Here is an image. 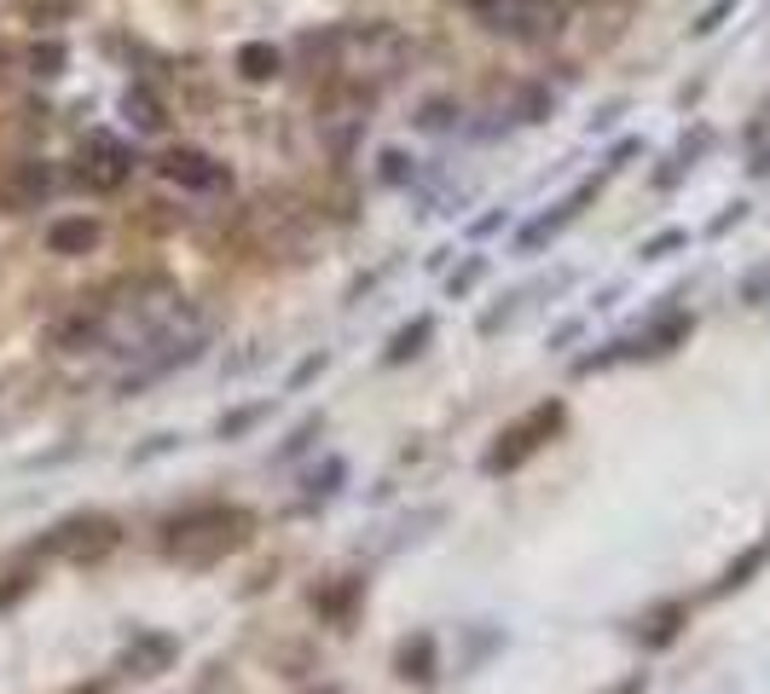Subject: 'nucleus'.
Instances as JSON below:
<instances>
[{
  "label": "nucleus",
  "instance_id": "nucleus-7",
  "mask_svg": "<svg viewBox=\"0 0 770 694\" xmlns=\"http://www.w3.org/2000/svg\"><path fill=\"white\" fill-rule=\"evenodd\" d=\"M284 70V53L273 47V41H243L238 47V76L243 81H273Z\"/></svg>",
  "mask_w": 770,
  "mask_h": 694
},
{
  "label": "nucleus",
  "instance_id": "nucleus-10",
  "mask_svg": "<svg viewBox=\"0 0 770 694\" xmlns=\"http://www.w3.org/2000/svg\"><path fill=\"white\" fill-rule=\"evenodd\" d=\"M30 70H35V76H65V47H58V41H35Z\"/></svg>",
  "mask_w": 770,
  "mask_h": 694
},
{
  "label": "nucleus",
  "instance_id": "nucleus-8",
  "mask_svg": "<svg viewBox=\"0 0 770 694\" xmlns=\"http://www.w3.org/2000/svg\"><path fill=\"white\" fill-rule=\"evenodd\" d=\"M47 169H35V162H24V169H18V180H7V186H0V197H7V209L12 215H24L35 197H47Z\"/></svg>",
  "mask_w": 770,
  "mask_h": 694
},
{
  "label": "nucleus",
  "instance_id": "nucleus-9",
  "mask_svg": "<svg viewBox=\"0 0 770 694\" xmlns=\"http://www.w3.org/2000/svg\"><path fill=\"white\" fill-rule=\"evenodd\" d=\"M122 111H128V122H134L139 134H157V128H162V105H157V99H151L146 88H128V99H122Z\"/></svg>",
  "mask_w": 770,
  "mask_h": 694
},
{
  "label": "nucleus",
  "instance_id": "nucleus-11",
  "mask_svg": "<svg viewBox=\"0 0 770 694\" xmlns=\"http://www.w3.org/2000/svg\"><path fill=\"white\" fill-rule=\"evenodd\" d=\"M81 7V0H24V12L35 18V24H58V18H70Z\"/></svg>",
  "mask_w": 770,
  "mask_h": 694
},
{
  "label": "nucleus",
  "instance_id": "nucleus-3",
  "mask_svg": "<svg viewBox=\"0 0 770 694\" xmlns=\"http://www.w3.org/2000/svg\"><path fill=\"white\" fill-rule=\"evenodd\" d=\"M128 174H134V157H128V146H122L116 134H88V139H81V157H76V180H81V186L116 192Z\"/></svg>",
  "mask_w": 770,
  "mask_h": 694
},
{
  "label": "nucleus",
  "instance_id": "nucleus-5",
  "mask_svg": "<svg viewBox=\"0 0 770 694\" xmlns=\"http://www.w3.org/2000/svg\"><path fill=\"white\" fill-rule=\"evenodd\" d=\"M556 423H562V405H539L533 417H527V423H516L510 435L498 440V452L486 458V469H516L527 452H539V435H551Z\"/></svg>",
  "mask_w": 770,
  "mask_h": 694
},
{
  "label": "nucleus",
  "instance_id": "nucleus-12",
  "mask_svg": "<svg viewBox=\"0 0 770 694\" xmlns=\"http://www.w3.org/2000/svg\"><path fill=\"white\" fill-rule=\"evenodd\" d=\"M423 336H429V319H417L412 331H400V336H394V347H389V359H405V354H417V342H423Z\"/></svg>",
  "mask_w": 770,
  "mask_h": 694
},
{
  "label": "nucleus",
  "instance_id": "nucleus-1",
  "mask_svg": "<svg viewBox=\"0 0 770 694\" xmlns=\"http://www.w3.org/2000/svg\"><path fill=\"white\" fill-rule=\"evenodd\" d=\"M243 539H250V516H243V509H227V504H197L180 521H169V556L192 562V567L220 562Z\"/></svg>",
  "mask_w": 770,
  "mask_h": 694
},
{
  "label": "nucleus",
  "instance_id": "nucleus-4",
  "mask_svg": "<svg viewBox=\"0 0 770 694\" xmlns=\"http://www.w3.org/2000/svg\"><path fill=\"white\" fill-rule=\"evenodd\" d=\"M157 174L169 180V186H180V192H220V186H227V169H220L209 151H192V146L162 151Z\"/></svg>",
  "mask_w": 770,
  "mask_h": 694
},
{
  "label": "nucleus",
  "instance_id": "nucleus-6",
  "mask_svg": "<svg viewBox=\"0 0 770 694\" xmlns=\"http://www.w3.org/2000/svg\"><path fill=\"white\" fill-rule=\"evenodd\" d=\"M93 243H99V220L93 215H65V220L47 227V250L53 255H88Z\"/></svg>",
  "mask_w": 770,
  "mask_h": 694
},
{
  "label": "nucleus",
  "instance_id": "nucleus-13",
  "mask_svg": "<svg viewBox=\"0 0 770 694\" xmlns=\"http://www.w3.org/2000/svg\"><path fill=\"white\" fill-rule=\"evenodd\" d=\"M76 694H99V689H76Z\"/></svg>",
  "mask_w": 770,
  "mask_h": 694
},
{
  "label": "nucleus",
  "instance_id": "nucleus-2",
  "mask_svg": "<svg viewBox=\"0 0 770 694\" xmlns=\"http://www.w3.org/2000/svg\"><path fill=\"white\" fill-rule=\"evenodd\" d=\"M470 12L481 18L493 35H510V41H551L567 24V0H470Z\"/></svg>",
  "mask_w": 770,
  "mask_h": 694
}]
</instances>
